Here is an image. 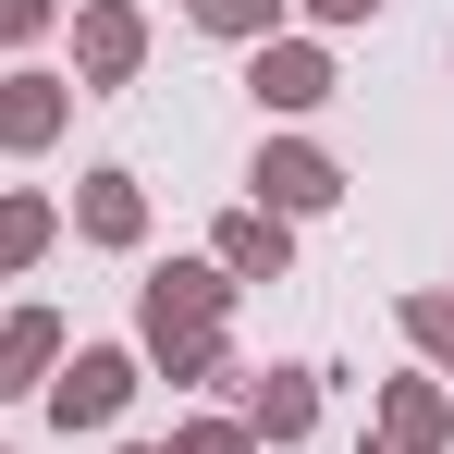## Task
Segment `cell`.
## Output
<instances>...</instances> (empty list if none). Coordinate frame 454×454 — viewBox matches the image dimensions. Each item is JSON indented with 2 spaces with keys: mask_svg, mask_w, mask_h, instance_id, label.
Wrapping results in <instances>:
<instances>
[{
  "mask_svg": "<svg viewBox=\"0 0 454 454\" xmlns=\"http://www.w3.org/2000/svg\"><path fill=\"white\" fill-rule=\"evenodd\" d=\"M136 393H148V356L136 344H62V369H50L37 405H50V430H111Z\"/></svg>",
  "mask_w": 454,
  "mask_h": 454,
  "instance_id": "cell-1",
  "label": "cell"
},
{
  "mask_svg": "<svg viewBox=\"0 0 454 454\" xmlns=\"http://www.w3.org/2000/svg\"><path fill=\"white\" fill-rule=\"evenodd\" d=\"M246 209H270V222H319V209H344V160L319 148V136H270V148L246 160Z\"/></svg>",
  "mask_w": 454,
  "mask_h": 454,
  "instance_id": "cell-2",
  "label": "cell"
},
{
  "mask_svg": "<svg viewBox=\"0 0 454 454\" xmlns=\"http://www.w3.org/2000/svg\"><path fill=\"white\" fill-rule=\"evenodd\" d=\"M233 295H246V283H222V258H160L148 283H136V344H160V332H222Z\"/></svg>",
  "mask_w": 454,
  "mask_h": 454,
  "instance_id": "cell-3",
  "label": "cell"
},
{
  "mask_svg": "<svg viewBox=\"0 0 454 454\" xmlns=\"http://www.w3.org/2000/svg\"><path fill=\"white\" fill-rule=\"evenodd\" d=\"M136 74H148V12L136 0H74V98H111Z\"/></svg>",
  "mask_w": 454,
  "mask_h": 454,
  "instance_id": "cell-4",
  "label": "cell"
},
{
  "mask_svg": "<svg viewBox=\"0 0 454 454\" xmlns=\"http://www.w3.org/2000/svg\"><path fill=\"white\" fill-rule=\"evenodd\" d=\"M332 86H344V74H332V50H319V37H258V50H246V98H258L270 123H307Z\"/></svg>",
  "mask_w": 454,
  "mask_h": 454,
  "instance_id": "cell-5",
  "label": "cell"
},
{
  "mask_svg": "<svg viewBox=\"0 0 454 454\" xmlns=\"http://www.w3.org/2000/svg\"><path fill=\"white\" fill-rule=\"evenodd\" d=\"M442 442H454V380L405 369L369 393V454H442Z\"/></svg>",
  "mask_w": 454,
  "mask_h": 454,
  "instance_id": "cell-6",
  "label": "cell"
},
{
  "mask_svg": "<svg viewBox=\"0 0 454 454\" xmlns=\"http://www.w3.org/2000/svg\"><path fill=\"white\" fill-rule=\"evenodd\" d=\"M319 380H332V369H246V380H233V393H246L233 418L258 430V454H295L307 430H319Z\"/></svg>",
  "mask_w": 454,
  "mask_h": 454,
  "instance_id": "cell-7",
  "label": "cell"
},
{
  "mask_svg": "<svg viewBox=\"0 0 454 454\" xmlns=\"http://www.w3.org/2000/svg\"><path fill=\"white\" fill-rule=\"evenodd\" d=\"M62 123H74V74H37V62H12V74H0V160L62 148Z\"/></svg>",
  "mask_w": 454,
  "mask_h": 454,
  "instance_id": "cell-8",
  "label": "cell"
},
{
  "mask_svg": "<svg viewBox=\"0 0 454 454\" xmlns=\"http://www.w3.org/2000/svg\"><path fill=\"white\" fill-rule=\"evenodd\" d=\"M74 233L111 246V258H136V246H148V184H136L123 160H98V172L74 184Z\"/></svg>",
  "mask_w": 454,
  "mask_h": 454,
  "instance_id": "cell-9",
  "label": "cell"
},
{
  "mask_svg": "<svg viewBox=\"0 0 454 454\" xmlns=\"http://www.w3.org/2000/svg\"><path fill=\"white\" fill-rule=\"evenodd\" d=\"M209 258H222V283H283V270H295V222L222 209V222H209Z\"/></svg>",
  "mask_w": 454,
  "mask_h": 454,
  "instance_id": "cell-10",
  "label": "cell"
},
{
  "mask_svg": "<svg viewBox=\"0 0 454 454\" xmlns=\"http://www.w3.org/2000/svg\"><path fill=\"white\" fill-rule=\"evenodd\" d=\"M50 369H62V307H12L0 319V405L50 393Z\"/></svg>",
  "mask_w": 454,
  "mask_h": 454,
  "instance_id": "cell-11",
  "label": "cell"
},
{
  "mask_svg": "<svg viewBox=\"0 0 454 454\" xmlns=\"http://www.w3.org/2000/svg\"><path fill=\"white\" fill-rule=\"evenodd\" d=\"M136 356H148V369L172 380V393H209V380H246L222 332H160V344H136Z\"/></svg>",
  "mask_w": 454,
  "mask_h": 454,
  "instance_id": "cell-12",
  "label": "cell"
},
{
  "mask_svg": "<svg viewBox=\"0 0 454 454\" xmlns=\"http://www.w3.org/2000/svg\"><path fill=\"white\" fill-rule=\"evenodd\" d=\"M50 246H62V209H50L37 184H12V197H0V283H12V270H37Z\"/></svg>",
  "mask_w": 454,
  "mask_h": 454,
  "instance_id": "cell-13",
  "label": "cell"
},
{
  "mask_svg": "<svg viewBox=\"0 0 454 454\" xmlns=\"http://www.w3.org/2000/svg\"><path fill=\"white\" fill-rule=\"evenodd\" d=\"M393 319H405V344L430 356V380H454V283H418V295H393Z\"/></svg>",
  "mask_w": 454,
  "mask_h": 454,
  "instance_id": "cell-14",
  "label": "cell"
},
{
  "mask_svg": "<svg viewBox=\"0 0 454 454\" xmlns=\"http://www.w3.org/2000/svg\"><path fill=\"white\" fill-rule=\"evenodd\" d=\"M184 25H197V37H233V50H258V37H283V0H184Z\"/></svg>",
  "mask_w": 454,
  "mask_h": 454,
  "instance_id": "cell-15",
  "label": "cell"
},
{
  "mask_svg": "<svg viewBox=\"0 0 454 454\" xmlns=\"http://www.w3.org/2000/svg\"><path fill=\"white\" fill-rule=\"evenodd\" d=\"M172 454H258V430H246L233 405H209V418H184V430H172Z\"/></svg>",
  "mask_w": 454,
  "mask_h": 454,
  "instance_id": "cell-16",
  "label": "cell"
},
{
  "mask_svg": "<svg viewBox=\"0 0 454 454\" xmlns=\"http://www.w3.org/2000/svg\"><path fill=\"white\" fill-rule=\"evenodd\" d=\"M50 25H62V0H0V62H25Z\"/></svg>",
  "mask_w": 454,
  "mask_h": 454,
  "instance_id": "cell-17",
  "label": "cell"
},
{
  "mask_svg": "<svg viewBox=\"0 0 454 454\" xmlns=\"http://www.w3.org/2000/svg\"><path fill=\"white\" fill-rule=\"evenodd\" d=\"M307 25H380V0H307Z\"/></svg>",
  "mask_w": 454,
  "mask_h": 454,
  "instance_id": "cell-18",
  "label": "cell"
},
{
  "mask_svg": "<svg viewBox=\"0 0 454 454\" xmlns=\"http://www.w3.org/2000/svg\"><path fill=\"white\" fill-rule=\"evenodd\" d=\"M123 454H172V442H123Z\"/></svg>",
  "mask_w": 454,
  "mask_h": 454,
  "instance_id": "cell-19",
  "label": "cell"
}]
</instances>
